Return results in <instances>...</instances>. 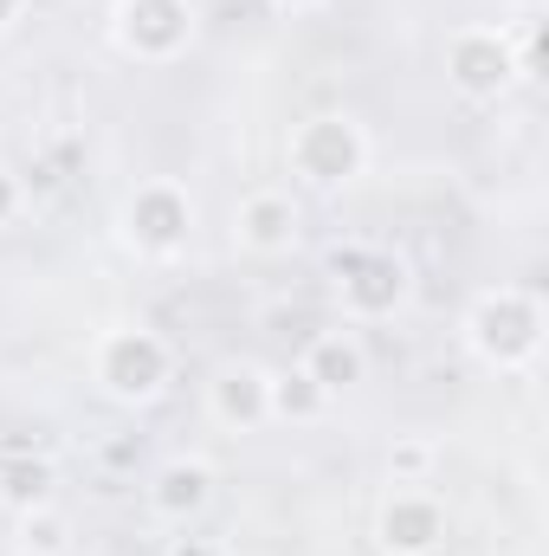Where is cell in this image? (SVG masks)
Segmentation results:
<instances>
[{"label": "cell", "mask_w": 549, "mask_h": 556, "mask_svg": "<svg viewBox=\"0 0 549 556\" xmlns=\"http://www.w3.org/2000/svg\"><path fill=\"white\" fill-rule=\"evenodd\" d=\"M465 343L485 369H531L544 350V304L524 285H491L465 311Z\"/></svg>", "instance_id": "cell-1"}, {"label": "cell", "mask_w": 549, "mask_h": 556, "mask_svg": "<svg viewBox=\"0 0 549 556\" xmlns=\"http://www.w3.org/2000/svg\"><path fill=\"white\" fill-rule=\"evenodd\" d=\"M284 162H291V175L310 181V188H349V181L369 168V137H362L356 117L323 111V117H304V124L291 130Z\"/></svg>", "instance_id": "cell-2"}, {"label": "cell", "mask_w": 549, "mask_h": 556, "mask_svg": "<svg viewBox=\"0 0 549 556\" xmlns=\"http://www.w3.org/2000/svg\"><path fill=\"white\" fill-rule=\"evenodd\" d=\"M98 389L111 395V402H124V408H142V402H155L168 382H175V350H168V337L162 330H111L104 343H98Z\"/></svg>", "instance_id": "cell-3"}, {"label": "cell", "mask_w": 549, "mask_h": 556, "mask_svg": "<svg viewBox=\"0 0 549 556\" xmlns=\"http://www.w3.org/2000/svg\"><path fill=\"white\" fill-rule=\"evenodd\" d=\"M446 85L465 104H498L518 85V46L505 26H459L446 39Z\"/></svg>", "instance_id": "cell-4"}, {"label": "cell", "mask_w": 549, "mask_h": 556, "mask_svg": "<svg viewBox=\"0 0 549 556\" xmlns=\"http://www.w3.org/2000/svg\"><path fill=\"white\" fill-rule=\"evenodd\" d=\"M330 273H336V291H343V311L356 324H382L408 304V266L382 247H336L330 253Z\"/></svg>", "instance_id": "cell-5"}, {"label": "cell", "mask_w": 549, "mask_h": 556, "mask_svg": "<svg viewBox=\"0 0 549 556\" xmlns=\"http://www.w3.org/2000/svg\"><path fill=\"white\" fill-rule=\"evenodd\" d=\"M194 233V201L181 181H142L124 201V240L142 260H175Z\"/></svg>", "instance_id": "cell-6"}, {"label": "cell", "mask_w": 549, "mask_h": 556, "mask_svg": "<svg viewBox=\"0 0 549 556\" xmlns=\"http://www.w3.org/2000/svg\"><path fill=\"white\" fill-rule=\"evenodd\" d=\"M111 39L142 65H168L194 39V0H117Z\"/></svg>", "instance_id": "cell-7"}, {"label": "cell", "mask_w": 549, "mask_h": 556, "mask_svg": "<svg viewBox=\"0 0 549 556\" xmlns=\"http://www.w3.org/2000/svg\"><path fill=\"white\" fill-rule=\"evenodd\" d=\"M375 544L382 556H426L446 544V511H439V498L433 492H420V485H401V492H388L382 498V511H375Z\"/></svg>", "instance_id": "cell-8"}, {"label": "cell", "mask_w": 549, "mask_h": 556, "mask_svg": "<svg viewBox=\"0 0 549 556\" xmlns=\"http://www.w3.org/2000/svg\"><path fill=\"white\" fill-rule=\"evenodd\" d=\"M207 415L220 420L227 433H259L272 420V369L259 363H227L207 382Z\"/></svg>", "instance_id": "cell-9"}, {"label": "cell", "mask_w": 549, "mask_h": 556, "mask_svg": "<svg viewBox=\"0 0 549 556\" xmlns=\"http://www.w3.org/2000/svg\"><path fill=\"white\" fill-rule=\"evenodd\" d=\"M207 505H214V466L207 459H168V466H155V479H149V511L155 518L188 525Z\"/></svg>", "instance_id": "cell-10"}, {"label": "cell", "mask_w": 549, "mask_h": 556, "mask_svg": "<svg viewBox=\"0 0 549 556\" xmlns=\"http://www.w3.org/2000/svg\"><path fill=\"white\" fill-rule=\"evenodd\" d=\"M240 247L246 253H291L297 247V201L291 194H278V188H259V194H246L240 201Z\"/></svg>", "instance_id": "cell-11"}, {"label": "cell", "mask_w": 549, "mask_h": 556, "mask_svg": "<svg viewBox=\"0 0 549 556\" xmlns=\"http://www.w3.org/2000/svg\"><path fill=\"white\" fill-rule=\"evenodd\" d=\"M304 376L336 402L343 389L369 382V350L356 343V330H323V337H310V350H304Z\"/></svg>", "instance_id": "cell-12"}, {"label": "cell", "mask_w": 549, "mask_h": 556, "mask_svg": "<svg viewBox=\"0 0 549 556\" xmlns=\"http://www.w3.org/2000/svg\"><path fill=\"white\" fill-rule=\"evenodd\" d=\"M330 415V395L304 376V363L297 369H284V376H272V420H291V427H310V420Z\"/></svg>", "instance_id": "cell-13"}, {"label": "cell", "mask_w": 549, "mask_h": 556, "mask_svg": "<svg viewBox=\"0 0 549 556\" xmlns=\"http://www.w3.org/2000/svg\"><path fill=\"white\" fill-rule=\"evenodd\" d=\"M20 551L26 556H72V518L52 505L20 511Z\"/></svg>", "instance_id": "cell-14"}, {"label": "cell", "mask_w": 549, "mask_h": 556, "mask_svg": "<svg viewBox=\"0 0 549 556\" xmlns=\"http://www.w3.org/2000/svg\"><path fill=\"white\" fill-rule=\"evenodd\" d=\"M0 498L13 511H33V505H52V466L46 459H13L0 472Z\"/></svg>", "instance_id": "cell-15"}, {"label": "cell", "mask_w": 549, "mask_h": 556, "mask_svg": "<svg viewBox=\"0 0 549 556\" xmlns=\"http://www.w3.org/2000/svg\"><path fill=\"white\" fill-rule=\"evenodd\" d=\"M433 466H439L433 440H395V446H388V479H395V485H426Z\"/></svg>", "instance_id": "cell-16"}, {"label": "cell", "mask_w": 549, "mask_h": 556, "mask_svg": "<svg viewBox=\"0 0 549 556\" xmlns=\"http://www.w3.org/2000/svg\"><path fill=\"white\" fill-rule=\"evenodd\" d=\"M13 214H20V181H13V175L0 168V227H7Z\"/></svg>", "instance_id": "cell-17"}, {"label": "cell", "mask_w": 549, "mask_h": 556, "mask_svg": "<svg viewBox=\"0 0 549 556\" xmlns=\"http://www.w3.org/2000/svg\"><path fill=\"white\" fill-rule=\"evenodd\" d=\"M168 556H220V551H214V544H201V538H181Z\"/></svg>", "instance_id": "cell-18"}, {"label": "cell", "mask_w": 549, "mask_h": 556, "mask_svg": "<svg viewBox=\"0 0 549 556\" xmlns=\"http://www.w3.org/2000/svg\"><path fill=\"white\" fill-rule=\"evenodd\" d=\"M20 13H26V0H0V33H7V26H13Z\"/></svg>", "instance_id": "cell-19"}, {"label": "cell", "mask_w": 549, "mask_h": 556, "mask_svg": "<svg viewBox=\"0 0 549 556\" xmlns=\"http://www.w3.org/2000/svg\"><path fill=\"white\" fill-rule=\"evenodd\" d=\"M272 7H291V13H310V7H323V0H272Z\"/></svg>", "instance_id": "cell-20"}, {"label": "cell", "mask_w": 549, "mask_h": 556, "mask_svg": "<svg viewBox=\"0 0 549 556\" xmlns=\"http://www.w3.org/2000/svg\"><path fill=\"white\" fill-rule=\"evenodd\" d=\"M426 556H452V551H446V544H439V551H426Z\"/></svg>", "instance_id": "cell-21"}]
</instances>
